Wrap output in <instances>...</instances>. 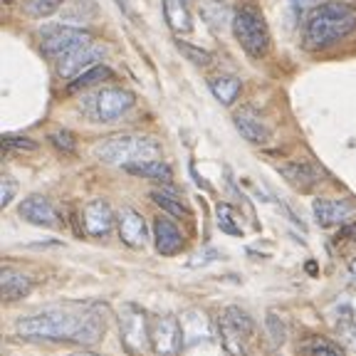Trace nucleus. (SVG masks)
Instances as JSON below:
<instances>
[{
  "instance_id": "38",
  "label": "nucleus",
  "mask_w": 356,
  "mask_h": 356,
  "mask_svg": "<svg viewBox=\"0 0 356 356\" xmlns=\"http://www.w3.org/2000/svg\"><path fill=\"white\" fill-rule=\"evenodd\" d=\"M349 277H351V282L356 284V260L349 262Z\"/></svg>"
},
{
  "instance_id": "12",
  "label": "nucleus",
  "mask_w": 356,
  "mask_h": 356,
  "mask_svg": "<svg viewBox=\"0 0 356 356\" xmlns=\"http://www.w3.org/2000/svg\"><path fill=\"white\" fill-rule=\"evenodd\" d=\"M178 319H181V327H184V341H186V346L206 344V341H213V337H216L218 324L211 322V317H208L206 312H200V309H186Z\"/></svg>"
},
{
  "instance_id": "11",
  "label": "nucleus",
  "mask_w": 356,
  "mask_h": 356,
  "mask_svg": "<svg viewBox=\"0 0 356 356\" xmlns=\"http://www.w3.org/2000/svg\"><path fill=\"white\" fill-rule=\"evenodd\" d=\"M22 220H28L30 225H40V228H62V216L57 213V208L52 206L44 195H28L17 208Z\"/></svg>"
},
{
  "instance_id": "31",
  "label": "nucleus",
  "mask_w": 356,
  "mask_h": 356,
  "mask_svg": "<svg viewBox=\"0 0 356 356\" xmlns=\"http://www.w3.org/2000/svg\"><path fill=\"white\" fill-rule=\"evenodd\" d=\"M3 149H8V151H35L38 149V144H35L33 139H28V136H13V134H6V136H3Z\"/></svg>"
},
{
  "instance_id": "14",
  "label": "nucleus",
  "mask_w": 356,
  "mask_h": 356,
  "mask_svg": "<svg viewBox=\"0 0 356 356\" xmlns=\"http://www.w3.org/2000/svg\"><path fill=\"white\" fill-rule=\"evenodd\" d=\"M117 228H119V238L127 248H134V250H139L144 248L146 240H149V230H146V220L139 211H134V208H122L117 218Z\"/></svg>"
},
{
  "instance_id": "16",
  "label": "nucleus",
  "mask_w": 356,
  "mask_h": 356,
  "mask_svg": "<svg viewBox=\"0 0 356 356\" xmlns=\"http://www.w3.org/2000/svg\"><path fill=\"white\" fill-rule=\"evenodd\" d=\"M114 222H117V218H114V211H111V206L106 200H92V203L84 206V230L92 238L109 235L111 228H114Z\"/></svg>"
},
{
  "instance_id": "15",
  "label": "nucleus",
  "mask_w": 356,
  "mask_h": 356,
  "mask_svg": "<svg viewBox=\"0 0 356 356\" xmlns=\"http://www.w3.org/2000/svg\"><path fill=\"white\" fill-rule=\"evenodd\" d=\"M280 176L287 181V184H292L297 191H312L314 186H319V181H322V168H317L314 163L309 161H287V163H280L277 166Z\"/></svg>"
},
{
  "instance_id": "25",
  "label": "nucleus",
  "mask_w": 356,
  "mask_h": 356,
  "mask_svg": "<svg viewBox=\"0 0 356 356\" xmlns=\"http://www.w3.org/2000/svg\"><path fill=\"white\" fill-rule=\"evenodd\" d=\"M106 79H111L109 67H106V65H95V67H89L87 72L79 74V77H74L72 84L67 87V92H70V95H74V92H82V89L95 87V84H102V82H106Z\"/></svg>"
},
{
  "instance_id": "1",
  "label": "nucleus",
  "mask_w": 356,
  "mask_h": 356,
  "mask_svg": "<svg viewBox=\"0 0 356 356\" xmlns=\"http://www.w3.org/2000/svg\"><path fill=\"white\" fill-rule=\"evenodd\" d=\"M15 332L33 341H65V344H97L104 334V317L87 309H44L20 319Z\"/></svg>"
},
{
  "instance_id": "13",
  "label": "nucleus",
  "mask_w": 356,
  "mask_h": 356,
  "mask_svg": "<svg viewBox=\"0 0 356 356\" xmlns=\"http://www.w3.org/2000/svg\"><path fill=\"white\" fill-rule=\"evenodd\" d=\"M312 213H314V220L322 228H334V225H346L356 216V208L351 206L349 200L317 198L314 206H312Z\"/></svg>"
},
{
  "instance_id": "37",
  "label": "nucleus",
  "mask_w": 356,
  "mask_h": 356,
  "mask_svg": "<svg viewBox=\"0 0 356 356\" xmlns=\"http://www.w3.org/2000/svg\"><path fill=\"white\" fill-rule=\"evenodd\" d=\"M339 238L341 240H356V220L354 222H346L344 228L339 230Z\"/></svg>"
},
{
  "instance_id": "4",
  "label": "nucleus",
  "mask_w": 356,
  "mask_h": 356,
  "mask_svg": "<svg viewBox=\"0 0 356 356\" xmlns=\"http://www.w3.org/2000/svg\"><path fill=\"white\" fill-rule=\"evenodd\" d=\"M218 337L228 356H248L255 337V319L240 307H225L218 317Z\"/></svg>"
},
{
  "instance_id": "20",
  "label": "nucleus",
  "mask_w": 356,
  "mask_h": 356,
  "mask_svg": "<svg viewBox=\"0 0 356 356\" xmlns=\"http://www.w3.org/2000/svg\"><path fill=\"white\" fill-rule=\"evenodd\" d=\"M163 17H166L168 28L178 35L193 30V15H191L186 0H163Z\"/></svg>"
},
{
  "instance_id": "40",
  "label": "nucleus",
  "mask_w": 356,
  "mask_h": 356,
  "mask_svg": "<svg viewBox=\"0 0 356 356\" xmlns=\"http://www.w3.org/2000/svg\"><path fill=\"white\" fill-rule=\"evenodd\" d=\"M211 3H222V0H211Z\"/></svg>"
},
{
  "instance_id": "32",
  "label": "nucleus",
  "mask_w": 356,
  "mask_h": 356,
  "mask_svg": "<svg viewBox=\"0 0 356 356\" xmlns=\"http://www.w3.org/2000/svg\"><path fill=\"white\" fill-rule=\"evenodd\" d=\"M50 141L57 146V149H62V151H67V154H72L74 149H77V139H74L72 134L70 131H55V134H50Z\"/></svg>"
},
{
  "instance_id": "19",
  "label": "nucleus",
  "mask_w": 356,
  "mask_h": 356,
  "mask_svg": "<svg viewBox=\"0 0 356 356\" xmlns=\"http://www.w3.org/2000/svg\"><path fill=\"white\" fill-rule=\"evenodd\" d=\"M0 289H3V300L6 302H17L30 295L33 280L28 275L13 270V267H3V273H0Z\"/></svg>"
},
{
  "instance_id": "8",
  "label": "nucleus",
  "mask_w": 356,
  "mask_h": 356,
  "mask_svg": "<svg viewBox=\"0 0 356 356\" xmlns=\"http://www.w3.org/2000/svg\"><path fill=\"white\" fill-rule=\"evenodd\" d=\"M184 346L181 319L173 314H159L151 319V351L156 356H178Z\"/></svg>"
},
{
  "instance_id": "30",
  "label": "nucleus",
  "mask_w": 356,
  "mask_h": 356,
  "mask_svg": "<svg viewBox=\"0 0 356 356\" xmlns=\"http://www.w3.org/2000/svg\"><path fill=\"white\" fill-rule=\"evenodd\" d=\"M176 50L181 52L184 57H188V60L193 62L195 67L213 65V55H211V52L200 50V47H195V44H191V42H184V40H176Z\"/></svg>"
},
{
  "instance_id": "29",
  "label": "nucleus",
  "mask_w": 356,
  "mask_h": 356,
  "mask_svg": "<svg viewBox=\"0 0 356 356\" xmlns=\"http://www.w3.org/2000/svg\"><path fill=\"white\" fill-rule=\"evenodd\" d=\"M62 3H65V0H25V3H22V10L30 17H47L60 10Z\"/></svg>"
},
{
  "instance_id": "6",
  "label": "nucleus",
  "mask_w": 356,
  "mask_h": 356,
  "mask_svg": "<svg viewBox=\"0 0 356 356\" xmlns=\"http://www.w3.org/2000/svg\"><path fill=\"white\" fill-rule=\"evenodd\" d=\"M119 334L124 349L131 356H144L151 349V319L131 302L119 309Z\"/></svg>"
},
{
  "instance_id": "36",
  "label": "nucleus",
  "mask_w": 356,
  "mask_h": 356,
  "mask_svg": "<svg viewBox=\"0 0 356 356\" xmlns=\"http://www.w3.org/2000/svg\"><path fill=\"white\" fill-rule=\"evenodd\" d=\"M289 6L295 8L297 13H302V10H309V8L319 6V0H289Z\"/></svg>"
},
{
  "instance_id": "34",
  "label": "nucleus",
  "mask_w": 356,
  "mask_h": 356,
  "mask_svg": "<svg viewBox=\"0 0 356 356\" xmlns=\"http://www.w3.org/2000/svg\"><path fill=\"white\" fill-rule=\"evenodd\" d=\"M339 337L341 344H344L346 351L356 356V324H349V327H339Z\"/></svg>"
},
{
  "instance_id": "5",
  "label": "nucleus",
  "mask_w": 356,
  "mask_h": 356,
  "mask_svg": "<svg viewBox=\"0 0 356 356\" xmlns=\"http://www.w3.org/2000/svg\"><path fill=\"white\" fill-rule=\"evenodd\" d=\"M233 35L245 52L250 57H262L270 44V33H267L265 17L250 6H240L233 13Z\"/></svg>"
},
{
  "instance_id": "18",
  "label": "nucleus",
  "mask_w": 356,
  "mask_h": 356,
  "mask_svg": "<svg viewBox=\"0 0 356 356\" xmlns=\"http://www.w3.org/2000/svg\"><path fill=\"white\" fill-rule=\"evenodd\" d=\"M235 129H238V134L243 136L248 144H267V139H270V129L262 124V119L257 117L252 109H243L235 114Z\"/></svg>"
},
{
  "instance_id": "7",
  "label": "nucleus",
  "mask_w": 356,
  "mask_h": 356,
  "mask_svg": "<svg viewBox=\"0 0 356 356\" xmlns=\"http://www.w3.org/2000/svg\"><path fill=\"white\" fill-rule=\"evenodd\" d=\"M134 106V95L122 87H104L84 99V111L95 122H117Z\"/></svg>"
},
{
  "instance_id": "2",
  "label": "nucleus",
  "mask_w": 356,
  "mask_h": 356,
  "mask_svg": "<svg viewBox=\"0 0 356 356\" xmlns=\"http://www.w3.org/2000/svg\"><path fill=\"white\" fill-rule=\"evenodd\" d=\"M356 33V10L346 3H324L309 13L302 30L305 50L317 52L346 40Z\"/></svg>"
},
{
  "instance_id": "33",
  "label": "nucleus",
  "mask_w": 356,
  "mask_h": 356,
  "mask_svg": "<svg viewBox=\"0 0 356 356\" xmlns=\"http://www.w3.org/2000/svg\"><path fill=\"white\" fill-rule=\"evenodd\" d=\"M15 193H17V184H15V181H13L10 176L0 178V206H3V208L10 206V200L15 198Z\"/></svg>"
},
{
  "instance_id": "28",
  "label": "nucleus",
  "mask_w": 356,
  "mask_h": 356,
  "mask_svg": "<svg viewBox=\"0 0 356 356\" xmlns=\"http://www.w3.org/2000/svg\"><path fill=\"white\" fill-rule=\"evenodd\" d=\"M216 216H218V228H220L222 233L235 235V238L243 235V225H240L238 216H235V211L228 206V203H218Z\"/></svg>"
},
{
  "instance_id": "9",
  "label": "nucleus",
  "mask_w": 356,
  "mask_h": 356,
  "mask_svg": "<svg viewBox=\"0 0 356 356\" xmlns=\"http://www.w3.org/2000/svg\"><path fill=\"white\" fill-rule=\"evenodd\" d=\"M95 42L92 35L87 30L79 28H62V25H52V28L42 30V38H40V47L47 57H65L70 52L79 50L84 44Z\"/></svg>"
},
{
  "instance_id": "17",
  "label": "nucleus",
  "mask_w": 356,
  "mask_h": 356,
  "mask_svg": "<svg viewBox=\"0 0 356 356\" xmlns=\"http://www.w3.org/2000/svg\"><path fill=\"white\" fill-rule=\"evenodd\" d=\"M154 243H156V250L161 252V255L171 257L184 250L186 240H184V233L178 230L176 222L159 216L154 220Z\"/></svg>"
},
{
  "instance_id": "39",
  "label": "nucleus",
  "mask_w": 356,
  "mask_h": 356,
  "mask_svg": "<svg viewBox=\"0 0 356 356\" xmlns=\"http://www.w3.org/2000/svg\"><path fill=\"white\" fill-rule=\"evenodd\" d=\"M74 356H99V354H74Z\"/></svg>"
},
{
  "instance_id": "41",
  "label": "nucleus",
  "mask_w": 356,
  "mask_h": 356,
  "mask_svg": "<svg viewBox=\"0 0 356 356\" xmlns=\"http://www.w3.org/2000/svg\"><path fill=\"white\" fill-rule=\"evenodd\" d=\"M6 3H13V0H6Z\"/></svg>"
},
{
  "instance_id": "10",
  "label": "nucleus",
  "mask_w": 356,
  "mask_h": 356,
  "mask_svg": "<svg viewBox=\"0 0 356 356\" xmlns=\"http://www.w3.org/2000/svg\"><path fill=\"white\" fill-rule=\"evenodd\" d=\"M102 57H104V47L89 42V44H84V47H79V50L60 57V60H57V74H60L62 79H74L82 72H87L89 67H95Z\"/></svg>"
},
{
  "instance_id": "27",
  "label": "nucleus",
  "mask_w": 356,
  "mask_h": 356,
  "mask_svg": "<svg viewBox=\"0 0 356 356\" xmlns=\"http://www.w3.org/2000/svg\"><path fill=\"white\" fill-rule=\"evenodd\" d=\"M265 332H267V337H270V341H273L275 349H280V346L287 341V324H284V319L273 309L265 314Z\"/></svg>"
},
{
  "instance_id": "24",
  "label": "nucleus",
  "mask_w": 356,
  "mask_h": 356,
  "mask_svg": "<svg viewBox=\"0 0 356 356\" xmlns=\"http://www.w3.org/2000/svg\"><path fill=\"white\" fill-rule=\"evenodd\" d=\"M211 92L213 97H216L220 104L230 106L235 104V99H238L240 89H243V84H240L238 77H230V74H218V77H213L211 82Z\"/></svg>"
},
{
  "instance_id": "22",
  "label": "nucleus",
  "mask_w": 356,
  "mask_h": 356,
  "mask_svg": "<svg viewBox=\"0 0 356 356\" xmlns=\"http://www.w3.org/2000/svg\"><path fill=\"white\" fill-rule=\"evenodd\" d=\"M300 351L305 356H346L344 344L327 339V337H319V334L305 337V339L300 341Z\"/></svg>"
},
{
  "instance_id": "21",
  "label": "nucleus",
  "mask_w": 356,
  "mask_h": 356,
  "mask_svg": "<svg viewBox=\"0 0 356 356\" xmlns=\"http://www.w3.org/2000/svg\"><path fill=\"white\" fill-rule=\"evenodd\" d=\"M327 317L337 327L356 324V292H341L332 305L327 307Z\"/></svg>"
},
{
  "instance_id": "3",
  "label": "nucleus",
  "mask_w": 356,
  "mask_h": 356,
  "mask_svg": "<svg viewBox=\"0 0 356 356\" xmlns=\"http://www.w3.org/2000/svg\"><path fill=\"white\" fill-rule=\"evenodd\" d=\"M95 156L102 163L129 168L131 163L161 159V146H159V141L149 139V136H139V134H117V136L99 141L95 146Z\"/></svg>"
},
{
  "instance_id": "35",
  "label": "nucleus",
  "mask_w": 356,
  "mask_h": 356,
  "mask_svg": "<svg viewBox=\"0 0 356 356\" xmlns=\"http://www.w3.org/2000/svg\"><path fill=\"white\" fill-rule=\"evenodd\" d=\"M216 257H218V252H216V250H206V252H203V255H200V252H198V255H195L193 260L188 262V265H191V267L208 265V262H213V260H216Z\"/></svg>"
},
{
  "instance_id": "26",
  "label": "nucleus",
  "mask_w": 356,
  "mask_h": 356,
  "mask_svg": "<svg viewBox=\"0 0 356 356\" xmlns=\"http://www.w3.org/2000/svg\"><path fill=\"white\" fill-rule=\"evenodd\" d=\"M151 200H154V203L159 208H161V211L171 213V216H176V218H191L188 206H186L184 200L178 198L176 193H171V191H154V193H151Z\"/></svg>"
},
{
  "instance_id": "23",
  "label": "nucleus",
  "mask_w": 356,
  "mask_h": 356,
  "mask_svg": "<svg viewBox=\"0 0 356 356\" xmlns=\"http://www.w3.org/2000/svg\"><path fill=\"white\" fill-rule=\"evenodd\" d=\"M127 171L131 173V176L151 178V181H161V184H171V181H173L171 166H168V163H163L161 159H151V161L131 163Z\"/></svg>"
}]
</instances>
